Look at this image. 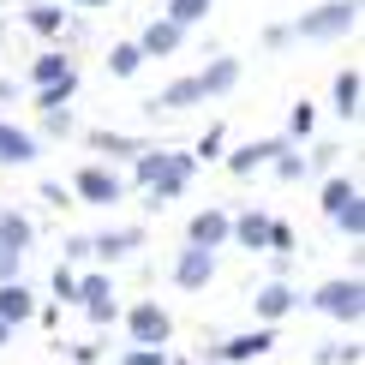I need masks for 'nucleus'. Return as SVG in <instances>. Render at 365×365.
I'll return each mask as SVG.
<instances>
[{"instance_id":"obj_35","label":"nucleus","mask_w":365,"mask_h":365,"mask_svg":"<svg viewBox=\"0 0 365 365\" xmlns=\"http://www.w3.org/2000/svg\"><path fill=\"white\" fill-rule=\"evenodd\" d=\"M19 269H24V252L0 240V282H12V276H19Z\"/></svg>"},{"instance_id":"obj_3","label":"nucleus","mask_w":365,"mask_h":365,"mask_svg":"<svg viewBox=\"0 0 365 365\" xmlns=\"http://www.w3.org/2000/svg\"><path fill=\"white\" fill-rule=\"evenodd\" d=\"M72 204H96V210H114L120 197H126V180H120L108 162H84L78 174H72Z\"/></svg>"},{"instance_id":"obj_7","label":"nucleus","mask_w":365,"mask_h":365,"mask_svg":"<svg viewBox=\"0 0 365 365\" xmlns=\"http://www.w3.org/2000/svg\"><path fill=\"white\" fill-rule=\"evenodd\" d=\"M269 347H276V324H257V329H246V336L216 341V359L222 365H264Z\"/></svg>"},{"instance_id":"obj_23","label":"nucleus","mask_w":365,"mask_h":365,"mask_svg":"<svg viewBox=\"0 0 365 365\" xmlns=\"http://www.w3.org/2000/svg\"><path fill=\"white\" fill-rule=\"evenodd\" d=\"M359 96H365V84H359V72L347 66L341 78H336V114L341 120H359Z\"/></svg>"},{"instance_id":"obj_39","label":"nucleus","mask_w":365,"mask_h":365,"mask_svg":"<svg viewBox=\"0 0 365 365\" xmlns=\"http://www.w3.org/2000/svg\"><path fill=\"white\" fill-rule=\"evenodd\" d=\"M60 252H66V264H84V257H90V234H72Z\"/></svg>"},{"instance_id":"obj_36","label":"nucleus","mask_w":365,"mask_h":365,"mask_svg":"<svg viewBox=\"0 0 365 365\" xmlns=\"http://www.w3.org/2000/svg\"><path fill=\"white\" fill-rule=\"evenodd\" d=\"M269 252H287V257H294V227H287V222H269Z\"/></svg>"},{"instance_id":"obj_9","label":"nucleus","mask_w":365,"mask_h":365,"mask_svg":"<svg viewBox=\"0 0 365 365\" xmlns=\"http://www.w3.org/2000/svg\"><path fill=\"white\" fill-rule=\"evenodd\" d=\"M282 150H287V138H252V144H240V150H222V156H227V174L246 180V174H257V168H269Z\"/></svg>"},{"instance_id":"obj_2","label":"nucleus","mask_w":365,"mask_h":365,"mask_svg":"<svg viewBox=\"0 0 365 365\" xmlns=\"http://www.w3.org/2000/svg\"><path fill=\"white\" fill-rule=\"evenodd\" d=\"M354 24H359V0H324V6L299 12V19L287 24V42H336Z\"/></svg>"},{"instance_id":"obj_28","label":"nucleus","mask_w":365,"mask_h":365,"mask_svg":"<svg viewBox=\"0 0 365 365\" xmlns=\"http://www.w3.org/2000/svg\"><path fill=\"white\" fill-rule=\"evenodd\" d=\"M312 126H317V114H312V102H294V114H287V144H299V138H312Z\"/></svg>"},{"instance_id":"obj_20","label":"nucleus","mask_w":365,"mask_h":365,"mask_svg":"<svg viewBox=\"0 0 365 365\" xmlns=\"http://www.w3.org/2000/svg\"><path fill=\"white\" fill-rule=\"evenodd\" d=\"M72 96H78V72H72V66L60 72L54 84H36V108H66Z\"/></svg>"},{"instance_id":"obj_24","label":"nucleus","mask_w":365,"mask_h":365,"mask_svg":"<svg viewBox=\"0 0 365 365\" xmlns=\"http://www.w3.org/2000/svg\"><path fill=\"white\" fill-rule=\"evenodd\" d=\"M24 24L36 30V36H60V30H66V6L42 0V6H30V12H24Z\"/></svg>"},{"instance_id":"obj_15","label":"nucleus","mask_w":365,"mask_h":365,"mask_svg":"<svg viewBox=\"0 0 365 365\" xmlns=\"http://www.w3.org/2000/svg\"><path fill=\"white\" fill-rule=\"evenodd\" d=\"M84 144L96 150V162H108V168H114V162H132V156L144 150V138H126V132H108V126H102V132H84Z\"/></svg>"},{"instance_id":"obj_14","label":"nucleus","mask_w":365,"mask_h":365,"mask_svg":"<svg viewBox=\"0 0 365 365\" xmlns=\"http://www.w3.org/2000/svg\"><path fill=\"white\" fill-rule=\"evenodd\" d=\"M30 317H36V294H30L19 276H12V282H0V324H6V329H19V324H30Z\"/></svg>"},{"instance_id":"obj_18","label":"nucleus","mask_w":365,"mask_h":365,"mask_svg":"<svg viewBox=\"0 0 365 365\" xmlns=\"http://www.w3.org/2000/svg\"><path fill=\"white\" fill-rule=\"evenodd\" d=\"M192 102H204V84H197V72L192 78H174L168 90H156V96H150V114H180V108H192Z\"/></svg>"},{"instance_id":"obj_16","label":"nucleus","mask_w":365,"mask_h":365,"mask_svg":"<svg viewBox=\"0 0 365 365\" xmlns=\"http://www.w3.org/2000/svg\"><path fill=\"white\" fill-rule=\"evenodd\" d=\"M180 42H186V30H180L174 19H150L144 36H138V48H144V60H150V54L168 60V54H180Z\"/></svg>"},{"instance_id":"obj_17","label":"nucleus","mask_w":365,"mask_h":365,"mask_svg":"<svg viewBox=\"0 0 365 365\" xmlns=\"http://www.w3.org/2000/svg\"><path fill=\"white\" fill-rule=\"evenodd\" d=\"M227 240H234V246H246V252H269V216H264V210L234 216V222H227Z\"/></svg>"},{"instance_id":"obj_22","label":"nucleus","mask_w":365,"mask_h":365,"mask_svg":"<svg viewBox=\"0 0 365 365\" xmlns=\"http://www.w3.org/2000/svg\"><path fill=\"white\" fill-rule=\"evenodd\" d=\"M347 204H359V180H347V174L324 180V216H341Z\"/></svg>"},{"instance_id":"obj_44","label":"nucleus","mask_w":365,"mask_h":365,"mask_svg":"<svg viewBox=\"0 0 365 365\" xmlns=\"http://www.w3.org/2000/svg\"><path fill=\"white\" fill-rule=\"evenodd\" d=\"M168 365H192V359H168Z\"/></svg>"},{"instance_id":"obj_8","label":"nucleus","mask_w":365,"mask_h":365,"mask_svg":"<svg viewBox=\"0 0 365 365\" xmlns=\"http://www.w3.org/2000/svg\"><path fill=\"white\" fill-rule=\"evenodd\" d=\"M210 282H216V252H204V246H180V257H174V287L204 294Z\"/></svg>"},{"instance_id":"obj_1","label":"nucleus","mask_w":365,"mask_h":365,"mask_svg":"<svg viewBox=\"0 0 365 365\" xmlns=\"http://www.w3.org/2000/svg\"><path fill=\"white\" fill-rule=\"evenodd\" d=\"M192 174H197L192 150H156V144H144L138 156H132V180L150 192V197H144L150 210H168L174 197L192 186Z\"/></svg>"},{"instance_id":"obj_4","label":"nucleus","mask_w":365,"mask_h":365,"mask_svg":"<svg viewBox=\"0 0 365 365\" xmlns=\"http://www.w3.org/2000/svg\"><path fill=\"white\" fill-rule=\"evenodd\" d=\"M312 312L336 317V324H359V312H365V282H359V276H336V282H324V287L312 294Z\"/></svg>"},{"instance_id":"obj_6","label":"nucleus","mask_w":365,"mask_h":365,"mask_svg":"<svg viewBox=\"0 0 365 365\" xmlns=\"http://www.w3.org/2000/svg\"><path fill=\"white\" fill-rule=\"evenodd\" d=\"M126 336H132V347H168V336H174V317L156 306V299H138V306L126 312Z\"/></svg>"},{"instance_id":"obj_45","label":"nucleus","mask_w":365,"mask_h":365,"mask_svg":"<svg viewBox=\"0 0 365 365\" xmlns=\"http://www.w3.org/2000/svg\"><path fill=\"white\" fill-rule=\"evenodd\" d=\"M0 42H6V24H0Z\"/></svg>"},{"instance_id":"obj_40","label":"nucleus","mask_w":365,"mask_h":365,"mask_svg":"<svg viewBox=\"0 0 365 365\" xmlns=\"http://www.w3.org/2000/svg\"><path fill=\"white\" fill-rule=\"evenodd\" d=\"M96 359H102L96 341H78V347H72V365H96Z\"/></svg>"},{"instance_id":"obj_13","label":"nucleus","mask_w":365,"mask_h":365,"mask_svg":"<svg viewBox=\"0 0 365 365\" xmlns=\"http://www.w3.org/2000/svg\"><path fill=\"white\" fill-rule=\"evenodd\" d=\"M227 210H197V216L186 222V246H204V252H216V246H227Z\"/></svg>"},{"instance_id":"obj_11","label":"nucleus","mask_w":365,"mask_h":365,"mask_svg":"<svg viewBox=\"0 0 365 365\" xmlns=\"http://www.w3.org/2000/svg\"><path fill=\"white\" fill-rule=\"evenodd\" d=\"M36 156H42V138H36V132L0 120V168H30Z\"/></svg>"},{"instance_id":"obj_12","label":"nucleus","mask_w":365,"mask_h":365,"mask_svg":"<svg viewBox=\"0 0 365 365\" xmlns=\"http://www.w3.org/2000/svg\"><path fill=\"white\" fill-rule=\"evenodd\" d=\"M138 246H144V227H102V234H90V257H102V264H120Z\"/></svg>"},{"instance_id":"obj_31","label":"nucleus","mask_w":365,"mask_h":365,"mask_svg":"<svg viewBox=\"0 0 365 365\" xmlns=\"http://www.w3.org/2000/svg\"><path fill=\"white\" fill-rule=\"evenodd\" d=\"M329 222H336V227H341L347 240H365V197H359V204H347L341 216H329Z\"/></svg>"},{"instance_id":"obj_27","label":"nucleus","mask_w":365,"mask_h":365,"mask_svg":"<svg viewBox=\"0 0 365 365\" xmlns=\"http://www.w3.org/2000/svg\"><path fill=\"white\" fill-rule=\"evenodd\" d=\"M269 168H276V180H287V186H294V180H306V174H312V168H306V156H299V150H294V144H287V150H282V156H276V162H269Z\"/></svg>"},{"instance_id":"obj_5","label":"nucleus","mask_w":365,"mask_h":365,"mask_svg":"<svg viewBox=\"0 0 365 365\" xmlns=\"http://www.w3.org/2000/svg\"><path fill=\"white\" fill-rule=\"evenodd\" d=\"M72 299H78V306L90 312V324H96V329H108L114 317H120V299H114V282H108V269H90V276H78Z\"/></svg>"},{"instance_id":"obj_34","label":"nucleus","mask_w":365,"mask_h":365,"mask_svg":"<svg viewBox=\"0 0 365 365\" xmlns=\"http://www.w3.org/2000/svg\"><path fill=\"white\" fill-rule=\"evenodd\" d=\"M120 365H168V347H126Z\"/></svg>"},{"instance_id":"obj_37","label":"nucleus","mask_w":365,"mask_h":365,"mask_svg":"<svg viewBox=\"0 0 365 365\" xmlns=\"http://www.w3.org/2000/svg\"><path fill=\"white\" fill-rule=\"evenodd\" d=\"M72 287H78V276H72V269L60 264V269H54V306H66V299H72Z\"/></svg>"},{"instance_id":"obj_10","label":"nucleus","mask_w":365,"mask_h":365,"mask_svg":"<svg viewBox=\"0 0 365 365\" xmlns=\"http://www.w3.org/2000/svg\"><path fill=\"white\" fill-rule=\"evenodd\" d=\"M294 306H299V287L287 282V276H276V282H264V287H257V294H252V312L264 317V324H282V317L294 312Z\"/></svg>"},{"instance_id":"obj_42","label":"nucleus","mask_w":365,"mask_h":365,"mask_svg":"<svg viewBox=\"0 0 365 365\" xmlns=\"http://www.w3.org/2000/svg\"><path fill=\"white\" fill-rule=\"evenodd\" d=\"M72 6H114V0H72Z\"/></svg>"},{"instance_id":"obj_33","label":"nucleus","mask_w":365,"mask_h":365,"mask_svg":"<svg viewBox=\"0 0 365 365\" xmlns=\"http://www.w3.org/2000/svg\"><path fill=\"white\" fill-rule=\"evenodd\" d=\"M42 138H72V114L66 108H42Z\"/></svg>"},{"instance_id":"obj_41","label":"nucleus","mask_w":365,"mask_h":365,"mask_svg":"<svg viewBox=\"0 0 365 365\" xmlns=\"http://www.w3.org/2000/svg\"><path fill=\"white\" fill-rule=\"evenodd\" d=\"M12 96H19V84H12V78H0V102H12Z\"/></svg>"},{"instance_id":"obj_32","label":"nucleus","mask_w":365,"mask_h":365,"mask_svg":"<svg viewBox=\"0 0 365 365\" xmlns=\"http://www.w3.org/2000/svg\"><path fill=\"white\" fill-rule=\"evenodd\" d=\"M222 144H227V126H210L204 138H197V150H192V162H216V156H222Z\"/></svg>"},{"instance_id":"obj_25","label":"nucleus","mask_w":365,"mask_h":365,"mask_svg":"<svg viewBox=\"0 0 365 365\" xmlns=\"http://www.w3.org/2000/svg\"><path fill=\"white\" fill-rule=\"evenodd\" d=\"M138 66H144V48H138V42H114V48H108V78H132Z\"/></svg>"},{"instance_id":"obj_21","label":"nucleus","mask_w":365,"mask_h":365,"mask_svg":"<svg viewBox=\"0 0 365 365\" xmlns=\"http://www.w3.org/2000/svg\"><path fill=\"white\" fill-rule=\"evenodd\" d=\"M0 240H6V246H19V252H30V240H36V222H30L24 210H0Z\"/></svg>"},{"instance_id":"obj_29","label":"nucleus","mask_w":365,"mask_h":365,"mask_svg":"<svg viewBox=\"0 0 365 365\" xmlns=\"http://www.w3.org/2000/svg\"><path fill=\"white\" fill-rule=\"evenodd\" d=\"M66 66H72V60L60 54V48H54V54H36V66H30V78H36V84H54V78H60Z\"/></svg>"},{"instance_id":"obj_38","label":"nucleus","mask_w":365,"mask_h":365,"mask_svg":"<svg viewBox=\"0 0 365 365\" xmlns=\"http://www.w3.org/2000/svg\"><path fill=\"white\" fill-rule=\"evenodd\" d=\"M36 197H42V204H54V210H60V204H72V192L60 186V180H42V192H36Z\"/></svg>"},{"instance_id":"obj_19","label":"nucleus","mask_w":365,"mask_h":365,"mask_svg":"<svg viewBox=\"0 0 365 365\" xmlns=\"http://www.w3.org/2000/svg\"><path fill=\"white\" fill-rule=\"evenodd\" d=\"M197 84H204V102H210V96H227V90L240 84V60H234V54H216L204 72H197Z\"/></svg>"},{"instance_id":"obj_30","label":"nucleus","mask_w":365,"mask_h":365,"mask_svg":"<svg viewBox=\"0 0 365 365\" xmlns=\"http://www.w3.org/2000/svg\"><path fill=\"white\" fill-rule=\"evenodd\" d=\"M317 365H359V341H329V347H317Z\"/></svg>"},{"instance_id":"obj_26","label":"nucleus","mask_w":365,"mask_h":365,"mask_svg":"<svg viewBox=\"0 0 365 365\" xmlns=\"http://www.w3.org/2000/svg\"><path fill=\"white\" fill-rule=\"evenodd\" d=\"M204 12H210V0H168V12H162V19H174L180 30H192Z\"/></svg>"},{"instance_id":"obj_43","label":"nucleus","mask_w":365,"mask_h":365,"mask_svg":"<svg viewBox=\"0 0 365 365\" xmlns=\"http://www.w3.org/2000/svg\"><path fill=\"white\" fill-rule=\"evenodd\" d=\"M6 341H12V329H6V324H0V347H6Z\"/></svg>"}]
</instances>
